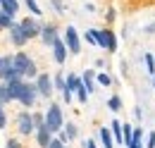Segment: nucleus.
<instances>
[{
	"mask_svg": "<svg viewBox=\"0 0 155 148\" xmlns=\"http://www.w3.org/2000/svg\"><path fill=\"white\" fill-rule=\"evenodd\" d=\"M15 69L21 76H36V65H34V60H29L26 53H17L15 55Z\"/></svg>",
	"mask_w": 155,
	"mask_h": 148,
	"instance_id": "f257e3e1",
	"label": "nucleus"
},
{
	"mask_svg": "<svg viewBox=\"0 0 155 148\" xmlns=\"http://www.w3.org/2000/svg\"><path fill=\"white\" fill-rule=\"evenodd\" d=\"M45 127L50 131L62 129V110H60V105H50L48 108V112H45Z\"/></svg>",
	"mask_w": 155,
	"mask_h": 148,
	"instance_id": "f03ea898",
	"label": "nucleus"
},
{
	"mask_svg": "<svg viewBox=\"0 0 155 148\" xmlns=\"http://www.w3.org/2000/svg\"><path fill=\"white\" fill-rule=\"evenodd\" d=\"M93 31V36H96V43L100 45V48H107V50H117V38L112 31H98V29H91Z\"/></svg>",
	"mask_w": 155,
	"mask_h": 148,
	"instance_id": "7ed1b4c3",
	"label": "nucleus"
},
{
	"mask_svg": "<svg viewBox=\"0 0 155 148\" xmlns=\"http://www.w3.org/2000/svg\"><path fill=\"white\" fill-rule=\"evenodd\" d=\"M64 43H67V48H69V53H74L77 55L79 50H81V43H79V34L74 26H67V31H64Z\"/></svg>",
	"mask_w": 155,
	"mask_h": 148,
	"instance_id": "20e7f679",
	"label": "nucleus"
},
{
	"mask_svg": "<svg viewBox=\"0 0 155 148\" xmlns=\"http://www.w3.org/2000/svg\"><path fill=\"white\" fill-rule=\"evenodd\" d=\"M53 86H55V81H53L48 74H41L38 79H36V89H38V93H41V96H45V98L53 93Z\"/></svg>",
	"mask_w": 155,
	"mask_h": 148,
	"instance_id": "39448f33",
	"label": "nucleus"
},
{
	"mask_svg": "<svg viewBox=\"0 0 155 148\" xmlns=\"http://www.w3.org/2000/svg\"><path fill=\"white\" fill-rule=\"evenodd\" d=\"M17 127H19V134H31L34 131V115H29V112H21L19 117H17Z\"/></svg>",
	"mask_w": 155,
	"mask_h": 148,
	"instance_id": "423d86ee",
	"label": "nucleus"
},
{
	"mask_svg": "<svg viewBox=\"0 0 155 148\" xmlns=\"http://www.w3.org/2000/svg\"><path fill=\"white\" fill-rule=\"evenodd\" d=\"M10 38H12L15 45H24V43L29 41V36H26L24 29H21V24H12V26H10Z\"/></svg>",
	"mask_w": 155,
	"mask_h": 148,
	"instance_id": "0eeeda50",
	"label": "nucleus"
},
{
	"mask_svg": "<svg viewBox=\"0 0 155 148\" xmlns=\"http://www.w3.org/2000/svg\"><path fill=\"white\" fill-rule=\"evenodd\" d=\"M36 86H31V84H24V89H21V96H19V103L21 105H34V100H36Z\"/></svg>",
	"mask_w": 155,
	"mask_h": 148,
	"instance_id": "6e6552de",
	"label": "nucleus"
},
{
	"mask_svg": "<svg viewBox=\"0 0 155 148\" xmlns=\"http://www.w3.org/2000/svg\"><path fill=\"white\" fill-rule=\"evenodd\" d=\"M19 24H21V29H24V34H26L29 38L38 36L41 31H43V29L38 26V22H36V19H24V22H19Z\"/></svg>",
	"mask_w": 155,
	"mask_h": 148,
	"instance_id": "1a4fd4ad",
	"label": "nucleus"
},
{
	"mask_svg": "<svg viewBox=\"0 0 155 148\" xmlns=\"http://www.w3.org/2000/svg\"><path fill=\"white\" fill-rule=\"evenodd\" d=\"M53 53H55V60H58V62H64V60H67V45H64V41H55V43H53Z\"/></svg>",
	"mask_w": 155,
	"mask_h": 148,
	"instance_id": "9d476101",
	"label": "nucleus"
},
{
	"mask_svg": "<svg viewBox=\"0 0 155 148\" xmlns=\"http://www.w3.org/2000/svg\"><path fill=\"white\" fill-rule=\"evenodd\" d=\"M50 134H53V131L48 129V127H41L38 129V146L41 148H48L53 143V136H50Z\"/></svg>",
	"mask_w": 155,
	"mask_h": 148,
	"instance_id": "9b49d317",
	"label": "nucleus"
},
{
	"mask_svg": "<svg viewBox=\"0 0 155 148\" xmlns=\"http://www.w3.org/2000/svg\"><path fill=\"white\" fill-rule=\"evenodd\" d=\"M5 84H7V81H5ZM7 89H10V98H12V100H19V96H21V89H24V81H10V84H7Z\"/></svg>",
	"mask_w": 155,
	"mask_h": 148,
	"instance_id": "f8f14e48",
	"label": "nucleus"
},
{
	"mask_svg": "<svg viewBox=\"0 0 155 148\" xmlns=\"http://www.w3.org/2000/svg\"><path fill=\"white\" fill-rule=\"evenodd\" d=\"M41 38H43V43H45V45H53V43L58 41V36H55V26H43Z\"/></svg>",
	"mask_w": 155,
	"mask_h": 148,
	"instance_id": "ddd939ff",
	"label": "nucleus"
},
{
	"mask_svg": "<svg viewBox=\"0 0 155 148\" xmlns=\"http://www.w3.org/2000/svg\"><path fill=\"white\" fill-rule=\"evenodd\" d=\"M100 139H103V146L105 148H115V136H112V129H100Z\"/></svg>",
	"mask_w": 155,
	"mask_h": 148,
	"instance_id": "4468645a",
	"label": "nucleus"
},
{
	"mask_svg": "<svg viewBox=\"0 0 155 148\" xmlns=\"http://www.w3.org/2000/svg\"><path fill=\"white\" fill-rule=\"evenodd\" d=\"M110 129H112V136H115V143H124V134H122V124H119L117 119H112Z\"/></svg>",
	"mask_w": 155,
	"mask_h": 148,
	"instance_id": "2eb2a0df",
	"label": "nucleus"
},
{
	"mask_svg": "<svg viewBox=\"0 0 155 148\" xmlns=\"http://www.w3.org/2000/svg\"><path fill=\"white\" fill-rule=\"evenodd\" d=\"M0 7H2V10L7 12V15H12V17H15V15H17V7H19V5H17V0H2V2H0Z\"/></svg>",
	"mask_w": 155,
	"mask_h": 148,
	"instance_id": "dca6fc26",
	"label": "nucleus"
},
{
	"mask_svg": "<svg viewBox=\"0 0 155 148\" xmlns=\"http://www.w3.org/2000/svg\"><path fill=\"white\" fill-rule=\"evenodd\" d=\"M15 22H12V15H7L2 7H0V29H7V26H12Z\"/></svg>",
	"mask_w": 155,
	"mask_h": 148,
	"instance_id": "f3484780",
	"label": "nucleus"
},
{
	"mask_svg": "<svg viewBox=\"0 0 155 148\" xmlns=\"http://www.w3.org/2000/svg\"><path fill=\"white\" fill-rule=\"evenodd\" d=\"M12 98H10V89H7V84H0V103H10Z\"/></svg>",
	"mask_w": 155,
	"mask_h": 148,
	"instance_id": "a211bd4d",
	"label": "nucleus"
},
{
	"mask_svg": "<svg viewBox=\"0 0 155 148\" xmlns=\"http://www.w3.org/2000/svg\"><path fill=\"white\" fill-rule=\"evenodd\" d=\"M24 2H26V7L31 10V15H34V17H38V15H41V7L36 5V0H24Z\"/></svg>",
	"mask_w": 155,
	"mask_h": 148,
	"instance_id": "6ab92c4d",
	"label": "nucleus"
},
{
	"mask_svg": "<svg viewBox=\"0 0 155 148\" xmlns=\"http://www.w3.org/2000/svg\"><path fill=\"white\" fill-rule=\"evenodd\" d=\"M84 86L88 89V93L93 91V72H86V74H84Z\"/></svg>",
	"mask_w": 155,
	"mask_h": 148,
	"instance_id": "aec40b11",
	"label": "nucleus"
},
{
	"mask_svg": "<svg viewBox=\"0 0 155 148\" xmlns=\"http://www.w3.org/2000/svg\"><path fill=\"white\" fill-rule=\"evenodd\" d=\"M146 57V67H148V74H153L155 76V60H153V55H143Z\"/></svg>",
	"mask_w": 155,
	"mask_h": 148,
	"instance_id": "412c9836",
	"label": "nucleus"
},
{
	"mask_svg": "<svg viewBox=\"0 0 155 148\" xmlns=\"http://www.w3.org/2000/svg\"><path fill=\"white\" fill-rule=\"evenodd\" d=\"M77 91H79V100H81V103H86V100H88V89H86V86L81 84Z\"/></svg>",
	"mask_w": 155,
	"mask_h": 148,
	"instance_id": "4be33fe9",
	"label": "nucleus"
},
{
	"mask_svg": "<svg viewBox=\"0 0 155 148\" xmlns=\"http://www.w3.org/2000/svg\"><path fill=\"white\" fill-rule=\"evenodd\" d=\"M53 81H55V86H58V91H62V93H64V89H67V84H64V79H62V74H58V76H55Z\"/></svg>",
	"mask_w": 155,
	"mask_h": 148,
	"instance_id": "5701e85b",
	"label": "nucleus"
},
{
	"mask_svg": "<svg viewBox=\"0 0 155 148\" xmlns=\"http://www.w3.org/2000/svg\"><path fill=\"white\" fill-rule=\"evenodd\" d=\"M107 105H110V110H119V108H122V103H119V98H110V103H107Z\"/></svg>",
	"mask_w": 155,
	"mask_h": 148,
	"instance_id": "b1692460",
	"label": "nucleus"
},
{
	"mask_svg": "<svg viewBox=\"0 0 155 148\" xmlns=\"http://www.w3.org/2000/svg\"><path fill=\"white\" fill-rule=\"evenodd\" d=\"M64 134H67L69 139H74V136H77V127H74V124H67V129H64Z\"/></svg>",
	"mask_w": 155,
	"mask_h": 148,
	"instance_id": "393cba45",
	"label": "nucleus"
},
{
	"mask_svg": "<svg viewBox=\"0 0 155 148\" xmlns=\"http://www.w3.org/2000/svg\"><path fill=\"white\" fill-rule=\"evenodd\" d=\"M5 124H7V115H5L2 105H0V129H5Z\"/></svg>",
	"mask_w": 155,
	"mask_h": 148,
	"instance_id": "a878e982",
	"label": "nucleus"
},
{
	"mask_svg": "<svg viewBox=\"0 0 155 148\" xmlns=\"http://www.w3.org/2000/svg\"><path fill=\"white\" fill-rule=\"evenodd\" d=\"M5 69H7V60H5V57H0V79L5 76Z\"/></svg>",
	"mask_w": 155,
	"mask_h": 148,
	"instance_id": "bb28decb",
	"label": "nucleus"
},
{
	"mask_svg": "<svg viewBox=\"0 0 155 148\" xmlns=\"http://www.w3.org/2000/svg\"><path fill=\"white\" fill-rule=\"evenodd\" d=\"M48 148H64V141H60V139H53V143Z\"/></svg>",
	"mask_w": 155,
	"mask_h": 148,
	"instance_id": "cd10ccee",
	"label": "nucleus"
},
{
	"mask_svg": "<svg viewBox=\"0 0 155 148\" xmlns=\"http://www.w3.org/2000/svg\"><path fill=\"white\" fill-rule=\"evenodd\" d=\"M98 81H100L103 86H107V84H110V76H107V74H100V76H98Z\"/></svg>",
	"mask_w": 155,
	"mask_h": 148,
	"instance_id": "c85d7f7f",
	"label": "nucleus"
},
{
	"mask_svg": "<svg viewBox=\"0 0 155 148\" xmlns=\"http://www.w3.org/2000/svg\"><path fill=\"white\" fill-rule=\"evenodd\" d=\"M146 148H155V134H150V136H148V143H146Z\"/></svg>",
	"mask_w": 155,
	"mask_h": 148,
	"instance_id": "c756f323",
	"label": "nucleus"
},
{
	"mask_svg": "<svg viewBox=\"0 0 155 148\" xmlns=\"http://www.w3.org/2000/svg\"><path fill=\"white\" fill-rule=\"evenodd\" d=\"M50 2H53V7H55L58 12H62V2H60V0H50Z\"/></svg>",
	"mask_w": 155,
	"mask_h": 148,
	"instance_id": "7c9ffc66",
	"label": "nucleus"
},
{
	"mask_svg": "<svg viewBox=\"0 0 155 148\" xmlns=\"http://www.w3.org/2000/svg\"><path fill=\"white\" fill-rule=\"evenodd\" d=\"M86 148H98V146H96V141H93V139H88V141H86Z\"/></svg>",
	"mask_w": 155,
	"mask_h": 148,
	"instance_id": "2f4dec72",
	"label": "nucleus"
},
{
	"mask_svg": "<svg viewBox=\"0 0 155 148\" xmlns=\"http://www.w3.org/2000/svg\"><path fill=\"white\" fill-rule=\"evenodd\" d=\"M7 148H19V143L17 141H7Z\"/></svg>",
	"mask_w": 155,
	"mask_h": 148,
	"instance_id": "473e14b6",
	"label": "nucleus"
},
{
	"mask_svg": "<svg viewBox=\"0 0 155 148\" xmlns=\"http://www.w3.org/2000/svg\"><path fill=\"white\" fill-rule=\"evenodd\" d=\"M131 148H143V146H141V141H138V143H134V146H131Z\"/></svg>",
	"mask_w": 155,
	"mask_h": 148,
	"instance_id": "72a5a7b5",
	"label": "nucleus"
},
{
	"mask_svg": "<svg viewBox=\"0 0 155 148\" xmlns=\"http://www.w3.org/2000/svg\"><path fill=\"white\" fill-rule=\"evenodd\" d=\"M153 86H155V76H153Z\"/></svg>",
	"mask_w": 155,
	"mask_h": 148,
	"instance_id": "f704fd0d",
	"label": "nucleus"
},
{
	"mask_svg": "<svg viewBox=\"0 0 155 148\" xmlns=\"http://www.w3.org/2000/svg\"><path fill=\"white\" fill-rule=\"evenodd\" d=\"M0 2H2V0H0Z\"/></svg>",
	"mask_w": 155,
	"mask_h": 148,
	"instance_id": "c9c22d12",
	"label": "nucleus"
}]
</instances>
